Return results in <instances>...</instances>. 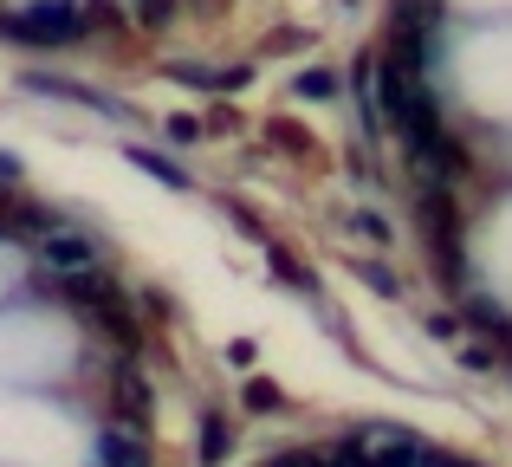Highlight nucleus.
<instances>
[{"label":"nucleus","mask_w":512,"mask_h":467,"mask_svg":"<svg viewBox=\"0 0 512 467\" xmlns=\"http://www.w3.org/2000/svg\"><path fill=\"white\" fill-rule=\"evenodd\" d=\"M0 33L26 39V46H65V39L91 33V26H85V7H78V0H33L20 20H0Z\"/></svg>","instance_id":"obj_1"},{"label":"nucleus","mask_w":512,"mask_h":467,"mask_svg":"<svg viewBox=\"0 0 512 467\" xmlns=\"http://www.w3.org/2000/svg\"><path fill=\"white\" fill-rule=\"evenodd\" d=\"M344 467H415L422 461V442H415L409 429H350V442L338 448Z\"/></svg>","instance_id":"obj_2"},{"label":"nucleus","mask_w":512,"mask_h":467,"mask_svg":"<svg viewBox=\"0 0 512 467\" xmlns=\"http://www.w3.org/2000/svg\"><path fill=\"white\" fill-rule=\"evenodd\" d=\"M39 266L46 273H91L98 266V247H91L85 234H72V228H52V234H39Z\"/></svg>","instance_id":"obj_3"},{"label":"nucleus","mask_w":512,"mask_h":467,"mask_svg":"<svg viewBox=\"0 0 512 467\" xmlns=\"http://www.w3.org/2000/svg\"><path fill=\"white\" fill-rule=\"evenodd\" d=\"M169 78H175V85H195V91H240V85H247V65H221V72H214V65H188V59H175V65H169Z\"/></svg>","instance_id":"obj_4"},{"label":"nucleus","mask_w":512,"mask_h":467,"mask_svg":"<svg viewBox=\"0 0 512 467\" xmlns=\"http://www.w3.org/2000/svg\"><path fill=\"white\" fill-rule=\"evenodd\" d=\"M98 467H150V448L130 429H98Z\"/></svg>","instance_id":"obj_5"},{"label":"nucleus","mask_w":512,"mask_h":467,"mask_svg":"<svg viewBox=\"0 0 512 467\" xmlns=\"http://www.w3.org/2000/svg\"><path fill=\"white\" fill-rule=\"evenodd\" d=\"M117 416H124L130 429L150 422V383H143L137 370H117Z\"/></svg>","instance_id":"obj_6"},{"label":"nucleus","mask_w":512,"mask_h":467,"mask_svg":"<svg viewBox=\"0 0 512 467\" xmlns=\"http://www.w3.org/2000/svg\"><path fill=\"white\" fill-rule=\"evenodd\" d=\"M130 163H137L143 176H156L163 189H188V169L175 163V156H163V150H143V143H137V150H130Z\"/></svg>","instance_id":"obj_7"},{"label":"nucleus","mask_w":512,"mask_h":467,"mask_svg":"<svg viewBox=\"0 0 512 467\" xmlns=\"http://www.w3.org/2000/svg\"><path fill=\"white\" fill-rule=\"evenodd\" d=\"M221 455H227V422L201 416V467H221Z\"/></svg>","instance_id":"obj_8"},{"label":"nucleus","mask_w":512,"mask_h":467,"mask_svg":"<svg viewBox=\"0 0 512 467\" xmlns=\"http://www.w3.org/2000/svg\"><path fill=\"white\" fill-rule=\"evenodd\" d=\"M286 396H279V383H266V377H247V409H279Z\"/></svg>","instance_id":"obj_9"},{"label":"nucleus","mask_w":512,"mask_h":467,"mask_svg":"<svg viewBox=\"0 0 512 467\" xmlns=\"http://www.w3.org/2000/svg\"><path fill=\"white\" fill-rule=\"evenodd\" d=\"M292 91H299V98H331L338 78H331V72H299V85H292Z\"/></svg>","instance_id":"obj_10"},{"label":"nucleus","mask_w":512,"mask_h":467,"mask_svg":"<svg viewBox=\"0 0 512 467\" xmlns=\"http://www.w3.org/2000/svg\"><path fill=\"white\" fill-rule=\"evenodd\" d=\"M169 13H175V0H137V20L143 26H163Z\"/></svg>","instance_id":"obj_11"},{"label":"nucleus","mask_w":512,"mask_h":467,"mask_svg":"<svg viewBox=\"0 0 512 467\" xmlns=\"http://www.w3.org/2000/svg\"><path fill=\"white\" fill-rule=\"evenodd\" d=\"M461 364H467V370H480V377H487V370H500V364H493V351H487V344H467V351H461Z\"/></svg>","instance_id":"obj_12"},{"label":"nucleus","mask_w":512,"mask_h":467,"mask_svg":"<svg viewBox=\"0 0 512 467\" xmlns=\"http://www.w3.org/2000/svg\"><path fill=\"white\" fill-rule=\"evenodd\" d=\"M474 318H480V325H487V331H506V312H500V305H493V299H474Z\"/></svg>","instance_id":"obj_13"},{"label":"nucleus","mask_w":512,"mask_h":467,"mask_svg":"<svg viewBox=\"0 0 512 467\" xmlns=\"http://www.w3.org/2000/svg\"><path fill=\"white\" fill-rule=\"evenodd\" d=\"M363 279H370L376 292H396V273H389V266H376V260H363Z\"/></svg>","instance_id":"obj_14"},{"label":"nucleus","mask_w":512,"mask_h":467,"mask_svg":"<svg viewBox=\"0 0 512 467\" xmlns=\"http://www.w3.org/2000/svg\"><path fill=\"white\" fill-rule=\"evenodd\" d=\"M273 137H279V143H286V150H299V156H305V150H312V137H305V130H292V124H273Z\"/></svg>","instance_id":"obj_15"},{"label":"nucleus","mask_w":512,"mask_h":467,"mask_svg":"<svg viewBox=\"0 0 512 467\" xmlns=\"http://www.w3.org/2000/svg\"><path fill=\"white\" fill-rule=\"evenodd\" d=\"M169 137L175 143H195V117H169Z\"/></svg>","instance_id":"obj_16"},{"label":"nucleus","mask_w":512,"mask_h":467,"mask_svg":"<svg viewBox=\"0 0 512 467\" xmlns=\"http://www.w3.org/2000/svg\"><path fill=\"white\" fill-rule=\"evenodd\" d=\"M273 467H325V455H279Z\"/></svg>","instance_id":"obj_17"},{"label":"nucleus","mask_w":512,"mask_h":467,"mask_svg":"<svg viewBox=\"0 0 512 467\" xmlns=\"http://www.w3.org/2000/svg\"><path fill=\"white\" fill-rule=\"evenodd\" d=\"M415 467H474V461H454V455H422Z\"/></svg>","instance_id":"obj_18"},{"label":"nucleus","mask_w":512,"mask_h":467,"mask_svg":"<svg viewBox=\"0 0 512 467\" xmlns=\"http://www.w3.org/2000/svg\"><path fill=\"white\" fill-rule=\"evenodd\" d=\"M0 176H7V182H13V176H20V163H13V156H7V150H0Z\"/></svg>","instance_id":"obj_19"}]
</instances>
